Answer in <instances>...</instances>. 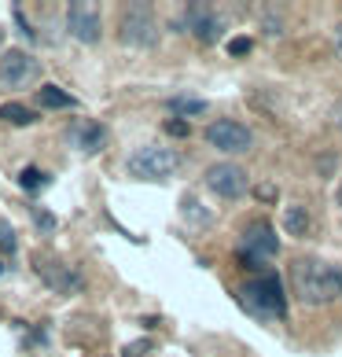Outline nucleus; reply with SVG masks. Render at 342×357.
Returning <instances> with one entry per match:
<instances>
[{
  "mask_svg": "<svg viewBox=\"0 0 342 357\" xmlns=\"http://www.w3.org/2000/svg\"><path fill=\"white\" fill-rule=\"evenodd\" d=\"M287 276L295 284V295L309 306H324L342 295V269H332L320 258H295Z\"/></svg>",
  "mask_w": 342,
  "mask_h": 357,
  "instance_id": "nucleus-1",
  "label": "nucleus"
},
{
  "mask_svg": "<svg viewBox=\"0 0 342 357\" xmlns=\"http://www.w3.org/2000/svg\"><path fill=\"white\" fill-rule=\"evenodd\" d=\"M125 169L137 181H166L180 169V155L173 148H162V144H143L125 158Z\"/></svg>",
  "mask_w": 342,
  "mask_h": 357,
  "instance_id": "nucleus-2",
  "label": "nucleus"
},
{
  "mask_svg": "<svg viewBox=\"0 0 342 357\" xmlns=\"http://www.w3.org/2000/svg\"><path fill=\"white\" fill-rule=\"evenodd\" d=\"M118 37L129 48H155L159 45V22L151 4H125L118 19Z\"/></svg>",
  "mask_w": 342,
  "mask_h": 357,
  "instance_id": "nucleus-3",
  "label": "nucleus"
},
{
  "mask_svg": "<svg viewBox=\"0 0 342 357\" xmlns=\"http://www.w3.org/2000/svg\"><path fill=\"white\" fill-rule=\"evenodd\" d=\"M243 302H247V310H254L258 317H283L287 313V295H283V284L276 273L254 276L243 291Z\"/></svg>",
  "mask_w": 342,
  "mask_h": 357,
  "instance_id": "nucleus-4",
  "label": "nucleus"
},
{
  "mask_svg": "<svg viewBox=\"0 0 342 357\" xmlns=\"http://www.w3.org/2000/svg\"><path fill=\"white\" fill-rule=\"evenodd\" d=\"M184 26H188V33H195L203 45H217L221 37H225V15L214 8V4H203V0H195V4H184Z\"/></svg>",
  "mask_w": 342,
  "mask_h": 357,
  "instance_id": "nucleus-5",
  "label": "nucleus"
},
{
  "mask_svg": "<svg viewBox=\"0 0 342 357\" xmlns=\"http://www.w3.org/2000/svg\"><path fill=\"white\" fill-rule=\"evenodd\" d=\"M276 250H280V240H276V229L269 221H254L240 240V258L254 269H261L269 258H276Z\"/></svg>",
  "mask_w": 342,
  "mask_h": 357,
  "instance_id": "nucleus-6",
  "label": "nucleus"
},
{
  "mask_svg": "<svg viewBox=\"0 0 342 357\" xmlns=\"http://www.w3.org/2000/svg\"><path fill=\"white\" fill-rule=\"evenodd\" d=\"M203 184L217 195V199H240V195L251 192V177H247V169L235 166V162H217V166H210L206 177H203Z\"/></svg>",
  "mask_w": 342,
  "mask_h": 357,
  "instance_id": "nucleus-7",
  "label": "nucleus"
},
{
  "mask_svg": "<svg viewBox=\"0 0 342 357\" xmlns=\"http://www.w3.org/2000/svg\"><path fill=\"white\" fill-rule=\"evenodd\" d=\"M67 30L81 45H100V33H103L100 4H92V0H70L67 4Z\"/></svg>",
  "mask_w": 342,
  "mask_h": 357,
  "instance_id": "nucleus-8",
  "label": "nucleus"
},
{
  "mask_svg": "<svg viewBox=\"0 0 342 357\" xmlns=\"http://www.w3.org/2000/svg\"><path fill=\"white\" fill-rule=\"evenodd\" d=\"M206 140L225 155H247L254 148V133L243 122H232V118H217V122L206 129Z\"/></svg>",
  "mask_w": 342,
  "mask_h": 357,
  "instance_id": "nucleus-9",
  "label": "nucleus"
},
{
  "mask_svg": "<svg viewBox=\"0 0 342 357\" xmlns=\"http://www.w3.org/2000/svg\"><path fill=\"white\" fill-rule=\"evenodd\" d=\"M37 70H41V63H37L30 52H22V48H11V52L0 56V85H8V89L33 85Z\"/></svg>",
  "mask_w": 342,
  "mask_h": 357,
  "instance_id": "nucleus-10",
  "label": "nucleus"
},
{
  "mask_svg": "<svg viewBox=\"0 0 342 357\" xmlns=\"http://www.w3.org/2000/svg\"><path fill=\"white\" fill-rule=\"evenodd\" d=\"M33 269L41 273V280H45L52 291H59V295H77V291H85L81 276H77L74 269H67L63 261L48 258V255H37V258H33Z\"/></svg>",
  "mask_w": 342,
  "mask_h": 357,
  "instance_id": "nucleus-11",
  "label": "nucleus"
},
{
  "mask_svg": "<svg viewBox=\"0 0 342 357\" xmlns=\"http://www.w3.org/2000/svg\"><path fill=\"white\" fill-rule=\"evenodd\" d=\"M70 140H74L81 151L96 155V151H103V148H107L111 133H107V126H100V122H85V126H77L74 133H70Z\"/></svg>",
  "mask_w": 342,
  "mask_h": 357,
  "instance_id": "nucleus-12",
  "label": "nucleus"
},
{
  "mask_svg": "<svg viewBox=\"0 0 342 357\" xmlns=\"http://www.w3.org/2000/svg\"><path fill=\"white\" fill-rule=\"evenodd\" d=\"M37 100H41V107H48V111H63V107H74V103H77L70 92H63L59 85H41Z\"/></svg>",
  "mask_w": 342,
  "mask_h": 357,
  "instance_id": "nucleus-13",
  "label": "nucleus"
},
{
  "mask_svg": "<svg viewBox=\"0 0 342 357\" xmlns=\"http://www.w3.org/2000/svg\"><path fill=\"white\" fill-rule=\"evenodd\" d=\"M283 229L291 232V236H306V232L313 229L309 210H306V206H287V210H283Z\"/></svg>",
  "mask_w": 342,
  "mask_h": 357,
  "instance_id": "nucleus-14",
  "label": "nucleus"
},
{
  "mask_svg": "<svg viewBox=\"0 0 342 357\" xmlns=\"http://www.w3.org/2000/svg\"><path fill=\"white\" fill-rule=\"evenodd\" d=\"M0 122H11V126H33L37 122V114L26 107V103H0Z\"/></svg>",
  "mask_w": 342,
  "mask_h": 357,
  "instance_id": "nucleus-15",
  "label": "nucleus"
},
{
  "mask_svg": "<svg viewBox=\"0 0 342 357\" xmlns=\"http://www.w3.org/2000/svg\"><path fill=\"white\" fill-rule=\"evenodd\" d=\"M169 111H173V118H192V114L206 111V100H199V96H173L169 100Z\"/></svg>",
  "mask_w": 342,
  "mask_h": 357,
  "instance_id": "nucleus-16",
  "label": "nucleus"
},
{
  "mask_svg": "<svg viewBox=\"0 0 342 357\" xmlns=\"http://www.w3.org/2000/svg\"><path fill=\"white\" fill-rule=\"evenodd\" d=\"M19 184H22L26 192H41V184H45V174H41V169H37V166H26L22 174H19Z\"/></svg>",
  "mask_w": 342,
  "mask_h": 357,
  "instance_id": "nucleus-17",
  "label": "nucleus"
},
{
  "mask_svg": "<svg viewBox=\"0 0 342 357\" xmlns=\"http://www.w3.org/2000/svg\"><path fill=\"white\" fill-rule=\"evenodd\" d=\"M15 255V229L8 221H0V258H11Z\"/></svg>",
  "mask_w": 342,
  "mask_h": 357,
  "instance_id": "nucleus-18",
  "label": "nucleus"
},
{
  "mask_svg": "<svg viewBox=\"0 0 342 357\" xmlns=\"http://www.w3.org/2000/svg\"><path fill=\"white\" fill-rule=\"evenodd\" d=\"M166 133H169V137H188V133H192L188 118H169V122H166Z\"/></svg>",
  "mask_w": 342,
  "mask_h": 357,
  "instance_id": "nucleus-19",
  "label": "nucleus"
},
{
  "mask_svg": "<svg viewBox=\"0 0 342 357\" xmlns=\"http://www.w3.org/2000/svg\"><path fill=\"white\" fill-rule=\"evenodd\" d=\"M261 26H265V33H283V22H280V15H272V8L261 11Z\"/></svg>",
  "mask_w": 342,
  "mask_h": 357,
  "instance_id": "nucleus-20",
  "label": "nucleus"
},
{
  "mask_svg": "<svg viewBox=\"0 0 342 357\" xmlns=\"http://www.w3.org/2000/svg\"><path fill=\"white\" fill-rule=\"evenodd\" d=\"M251 48H254L251 37H232V41H228V56H247Z\"/></svg>",
  "mask_w": 342,
  "mask_h": 357,
  "instance_id": "nucleus-21",
  "label": "nucleus"
},
{
  "mask_svg": "<svg viewBox=\"0 0 342 357\" xmlns=\"http://www.w3.org/2000/svg\"><path fill=\"white\" fill-rule=\"evenodd\" d=\"M184 214H195V225H206V210L199 206V203H195V199H184Z\"/></svg>",
  "mask_w": 342,
  "mask_h": 357,
  "instance_id": "nucleus-22",
  "label": "nucleus"
},
{
  "mask_svg": "<svg viewBox=\"0 0 342 357\" xmlns=\"http://www.w3.org/2000/svg\"><path fill=\"white\" fill-rule=\"evenodd\" d=\"M151 350V339H140V342H133V347H125V357H143Z\"/></svg>",
  "mask_w": 342,
  "mask_h": 357,
  "instance_id": "nucleus-23",
  "label": "nucleus"
},
{
  "mask_svg": "<svg viewBox=\"0 0 342 357\" xmlns=\"http://www.w3.org/2000/svg\"><path fill=\"white\" fill-rule=\"evenodd\" d=\"M332 169H339V155H320V174H332Z\"/></svg>",
  "mask_w": 342,
  "mask_h": 357,
  "instance_id": "nucleus-24",
  "label": "nucleus"
},
{
  "mask_svg": "<svg viewBox=\"0 0 342 357\" xmlns=\"http://www.w3.org/2000/svg\"><path fill=\"white\" fill-rule=\"evenodd\" d=\"M254 195H258L261 203H272V199H276V188H272V184H258Z\"/></svg>",
  "mask_w": 342,
  "mask_h": 357,
  "instance_id": "nucleus-25",
  "label": "nucleus"
},
{
  "mask_svg": "<svg viewBox=\"0 0 342 357\" xmlns=\"http://www.w3.org/2000/svg\"><path fill=\"white\" fill-rule=\"evenodd\" d=\"M33 221H37V229H41V232H52V229H56L52 214H33Z\"/></svg>",
  "mask_w": 342,
  "mask_h": 357,
  "instance_id": "nucleus-26",
  "label": "nucleus"
},
{
  "mask_svg": "<svg viewBox=\"0 0 342 357\" xmlns=\"http://www.w3.org/2000/svg\"><path fill=\"white\" fill-rule=\"evenodd\" d=\"M332 45H335V52H339V56H342V22L335 26V33H332Z\"/></svg>",
  "mask_w": 342,
  "mask_h": 357,
  "instance_id": "nucleus-27",
  "label": "nucleus"
},
{
  "mask_svg": "<svg viewBox=\"0 0 342 357\" xmlns=\"http://www.w3.org/2000/svg\"><path fill=\"white\" fill-rule=\"evenodd\" d=\"M339 210H342V184H339Z\"/></svg>",
  "mask_w": 342,
  "mask_h": 357,
  "instance_id": "nucleus-28",
  "label": "nucleus"
},
{
  "mask_svg": "<svg viewBox=\"0 0 342 357\" xmlns=\"http://www.w3.org/2000/svg\"><path fill=\"white\" fill-rule=\"evenodd\" d=\"M0 276H4V261H0Z\"/></svg>",
  "mask_w": 342,
  "mask_h": 357,
  "instance_id": "nucleus-29",
  "label": "nucleus"
}]
</instances>
